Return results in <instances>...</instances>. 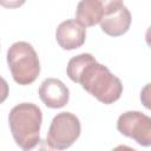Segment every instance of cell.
Returning <instances> with one entry per match:
<instances>
[{
  "instance_id": "1",
  "label": "cell",
  "mask_w": 151,
  "mask_h": 151,
  "mask_svg": "<svg viewBox=\"0 0 151 151\" xmlns=\"http://www.w3.org/2000/svg\"><path fill=\"white\" fill-rule=\"evenodd\" d=\"M68 78L103 104H113L123 93V84L118 77L99 64L90 53H81L70 59L66 68Z\"/></svg>"
},
{
  "instance_id": "2",
  "label": "cell",
  "mask_w": 151,
  "mask_h": 151,
  "mask_svg": "<svg viewBox=\"0 0 151 151\" xmlns=\"http://www.w3.org/2000/svg\"><path fill=\"white\" fill-rule=\"evenodd\" d=\"M8 123L14 142L20 149L27 151L38 145L42 123V112L39 106L32 103L15 105L8 114Z\"/></svg>"
},
{
  "instance_id": "3",
  "label": "cell",
  "mask_w": 151,
  "mask_h": 151,
  "mask_svg": "<svg viewBox=\"0 0 151 151\" xmlns=\"http://www.w3.org/2000/svg\"><path fill=\"white\" fill-rule=\"evenodd\" d=\"M7 64L14 81L29 85L40 73V63L33 46L26 41L14 42L7 51Z\"/></svg>"
},
{
  "instance_id": "4",
  "label": "cell",
  "mask_w": 151,
  "mask_h": 151,
  "mask_svg": "<svg viewBox=\"0 0 151 151\" xmlns=\"http://www.w3.org/2000/svg\"><path fill=\"white\" fill-rule=\"evenodd\" d=\"M81 131L79 118L71 112H60L53 117L46 143L51 149L65 150L74 144Z\"/></svg>"
},
{
  "instance_id": "5",
  "label": "cell",
  "mask_w": 151,
  "mask_h": 151,
  "mask_svg": "<svg viewBox=\"0 0 151 151\" xmlns=\"http://www.w3.org/2000/svg\"><path fill=\"white\" fill-rule=\"evenodd\" d=\"M118 131L142 146L151 145V118L139 111H126L117 120Z\"/></svg>"
},
{
  "instance_id": "6",
  "label": "cell",
  "mask_w": 151,
  "mask_h": 151,
  "mask_svg": "<svg viewBox=\"0 0 151 151\" xmlns=\"http://www.w3.org/2000/svg\"><path fill=\"white\" fill-rule=\"evenodd\" d=\"M55 39L63 50L71 51L83 46L86 39V28L76 19H68L59 24Z\"/></svg>"
},
{
  "instance_id": "7",
  "label": "cell",
  "mask_w": 151,
  "mask_h": 151,
  "mask_svg": "<svg viewBox=\"0 0 151 151\" xmlns=\"http://www.w3.org/2000/svg\"><path fill=\"white\" fill-rule=\"evenodd\" d=\"M39 97L47 107L60 109L68 103L70 91L60 79L47 78L39 87Z\"/></svg>"
},
{
  "instance_id": "8",
  "label": "cell",
  "mask_w": 151,
  "mask_h": 151,
  "mask_svg": "<svg viewBox=\"0 0 151 151\" xmlns=\"http://www.w3.org/2000/svg\"><path fill=\"white\" fill-rule=\"evenodd\" d=\"M99 24L101 31L107 35L119 37L125 34L130 28L131 13L125 6H122L117 12L104 17Z\"/></svg>"
},
{
  "instance_id": "9",
  "label": "cell",
  "mask_w": 151,
  "mask_h": 151,
  "mask_svg": "<svg viewBox=\"0 0 151 151\" xmlns=\"http://www.w3.org/2000/svg\"><path fill=\"white\" fill-rule=\"evenodd\" d=\"M105 17L103 7L98 0H80L77 11L76 20L85 27H91L101 21Z\"/></svg>"
},
{
  "instance_id": "10",
  "label": "cell",
  "mask_w": 151,
  "mask_h": 151,
  "mask_svg": "<svg viewBox=\"0 0 151 151\" xmlns=\"http://www.w3.org/2000/svg\"><path fill=\"white\" fill-rule=\"evenodd\" d=\"M98 1L100 2L101 7H103L105 17L117 12L122 6H124L123 0H98Z\"/></svg>"
},
{
  "instance_id": "11",
  "label": "cell",
  "mask_w": 151,
  "mask_h": 151,
  "mask_svg": "<svg viewBox=\"0 0 151 151\" xmlns=\"http://www.w3.org/2000/svg\"><path fill=\"white\" fill-rule=\"evenodd\" d=\"M8 94H9L8 84H7V81L2 77H0V104L4 103L7 99Z\"/></svg>"
},
{
  "instance_id": "12",
  "label": "cell",
  "mask_w": 151,
  "mask_h": 151,
  "mask_svg": "<svg viewBox=\"0 0 151 151\" xmlns=\"http://www.w3.org/2000/svg\"><path fill=\"white\" fill-rule=\"evenodd\" d=\"M25 2L26 0H0V6L5 8H18Z\"/></svg>"
}]
</instances>
